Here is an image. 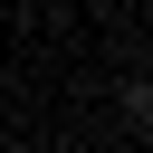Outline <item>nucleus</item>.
I'll return each instance as SVG.
<instances>
[{"mask_svg": "<svg viewBox=\"0 0 153 153\" xmlns=\"http://www.w3.org/2000/svg\"><path fill=\"white\" fill-rule=\"evenodd\" d=\"M124 115H134V124L153 134V76H124Z\"/></svg>", "mask_w": 153, "mask_h": 153, "instance_id": "nucleus-1", "label": "nucleus"}]
</instances>
